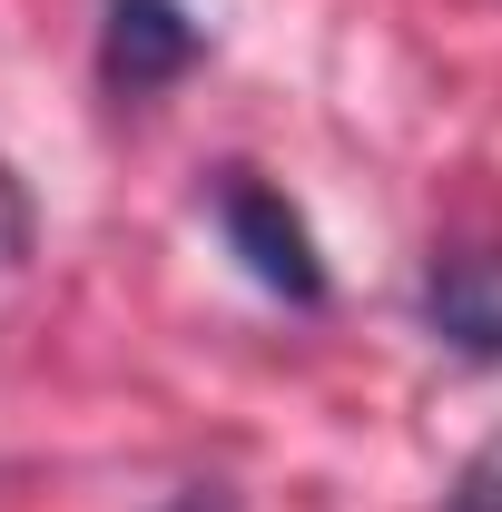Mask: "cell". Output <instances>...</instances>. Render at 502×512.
I'll return each instance as SVG.
<instances>
[{
	"label": "cell",
	"instance_id": "7a4b0ae2",
	"mask_svg": "<svg viewBox=\"0 0 502 512\" xmlns=\"http://www.w3.org/2000/svg\"><path fill=\"white\" fill-rule=\"evenodd\" d=\"M197 20L178 0H109V20H99V79L119 89V99H158L168 79H188L197 69Z\"/></svg>",
	"mask_w": 502,
	"mask_h": 512
},
{
	"label": "cell",
	"instance_id": "6da1fadb",
	"mask_svg": "<svg viewBox=\"0 0 502 512\" xmlns=\"http://www.w3.org/2000/svg\"><path fill=\"white\" fill-rule=\"evenodd\" d=\"M217 227H227V247L247 256V276L276 286L286 306H315V296H325V266H315L306 217L286 207V188H266L256 168H227V178H217Z\"/></svg>",
	"mask_w": 502,
	"mask_h": 512
},
{
	"label": "cell",
	"instance_id": "277c9868",
	"mask_svg": "<svg viewBox=\"0 0 502 512\" xmlns=\"http://www.w3.org/2000/svg\"><path fill=\"white\" fill-rule=\"evenodd\" d=\"M443 512H502V434H493V444H473V463L453 473Z\"/></svg>",
	"mask_w": 502,
	"mask_h": 512
},
{
	"label": "cell",
	"instance_id": "3957f363",
	"mask_svg": "<svg viewBox=\"0 0 502 512\" xmlns=\"http://www.w3.org/2000/svg\"><path fill=\"white\" fill-rule=\"evenodd\" d=\"M424 316L453 355L493 365L502 355V247H443L424 266Z\"/></svg>",
	"mask_w": 502,
	"mask_h": 512
},
{
	"label": "cell",
	"instance_id": "5b68a950",
	"mask_svg": "<svg viewBox=\"0 0 502 512\" xmlns=\"http://www.w3.org/2000/svg\"><path fill=\"white\" fill-rule=\"evenodd\" d=\"M168 512H237V503H227L217 483H188V493H168Z\"/></svg>",
	"mask_w": 502,
	"mask_h": 512
}]
</instances>
